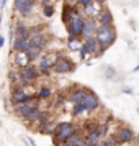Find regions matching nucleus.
<instances>
[{"instance_id":"1","label":"nucleus","mask_w":139,"mask_h":146,"mask_svg":"<svg viewBox=\"0 0 139 146\" xmlns=\"http://www.w3.org/2000/svg\"><path fill=\"white\" fill-rule=\"evenodd\" d=\"M95 38L98 41V51L93 54L95 58H98L105 53L106 48H110L116 40V30L113 25H98L95 31Z\"/></svg>"},{"instance_id":"2","label":"nucleus","mask_w":139,"mask_h":146,"mask_svg":"<svg viewBox=\"0 0 139 146\" xmlns=\"http://www.w3.org/2000/svg\"><path fill=\"white\" fill-rule=\"evenodd\" d=\"M30 89H31L30 86L13 84V87H12V95H10L12 104H13V105H18V104H23V102L36 99V94H34L33 90H30Z\"/></svg>"},{"instance_id":"3","label":"nucleus","mask_w":139,"mask_h":146,"mask_svg":"<svg viewBox=\"0 0 139 146\" xmlns=\"http://www.w3.org/2000/svg\"><path fill=\"white\" fill-rule=\"evenodd\" d=\"M75 133V125L70 121H61L57 125H54V131H53V138L56 146H61L66 141L70 135Z\"/></svg>"},{"instance_id":"4","label":"nucleus","mask_w":139,"mask_h":146,"mask_svg":"<svg viewBox=\"0 0 139 146\" xmlns=\"http://www.w3.org/2000/svg\"><path fill=\"white\" fill-rule=\"evenodd\" d=\"M85 17L82 15V12L75 13L69 20V23L66 25L67 33H69V40H75V38H82V30H84V25H85Z\"/></svg>"},{"instance_id":"5","label":"nucleus","mask_w":139,"mask_h":146,"mask_svg":"<svg viewBox=\"0 0 139 146\" xmlns=\"http://www.w3.org/2000/svg\"><path fill=\"white\" fill-rule=\"evenodd\" d=\"M38 77H40V69L31 64L18 69V84L21 86H31L34 80H38Z\"/></svg>"},{"instance_id":"6","label":"nucleus","mask_w":139,"mask_h":146,"mask_svg":"<svg viewBox=\"0 0 139 146\" xmlns=\"http://www.w3.org/2000/svg\"><path fill=\"white\" fill-rule=\"evenodd\" d=\"M34 5L36 0H13V8L18 15H21L23 18H26L34 12Z\"/></svg>"},{"instance_id":"7","label":"nucleus","mask_w":139,"mask_h":146,"mask_svg":"<svg viewBox=\"0 0 139 146\" xmlns=\"http://www.w3.org/2000/svg\"><path fill=\"white\" fill-rule=\"evenodd\" d=\"M59 56H61V53H54V54H46V56L40 58V62H38L40 74L49 76V72L53 71V67H54V62H56V59H57Z\"/></svg>"},{"instance_id":"8","label":"nucleus","mask_w":139,"mask_h":146,"mask_svg":"<svg viewBox=\"0 0 139 146\" xmlns=\"http://www.w3.org/2000/svg\"><path fill=\"white\" fill-rule=\"evenodd\" d=\"M34 108H40V102L38 99H33V100H28V102H23V104H18V105H13V112L16 117H26L28 113L34 110Z\"/></svg>"},{"instance_id":"9","label":"nucleus","mask_w":139,"mask_h":146,"mask_svg":"<svg viewBox=\"0 0 139 146\" xmlns=\"http://www.w3.org/2000/svg\"><path fill=\"white\" fill-rule=\"evenodd\" d=\"M74 62L69 58H66V56H62L61 54L59 58L56 59V62H54V67H53V71L56 74H67V72H72L74 71Z\"/></svg>"},{"instance_id":"10","label":"nucleus","mask_w":139,"mask_h":146,"mask_svg":"<svg viewBox=\"0 0 139 146\" xmlns=\"http://www.w3.org/2000/svg\"><path fill=\"white\" fill-rule=\"evenodd\" d=\"M101 12H103V3H98L95 0H93L92 3H88L87 7L82 8V15L85 18H93V20H97Z\"/></svg>"},{"instance_id":"11","label":"nucleus","mask_w":139,"mask_h":146,"mask_svg":"<svg viewBox=\"0 0 139 146\" xmlns=\"http://www.w3.org/2000/svg\"><path fill=\"white\" fill-rule=\"evenodd\" d=\"M115 138H116V141H118L119 145H128V143L134 141V131H132L131 128H128V126H121Z\"/></svg>"},{"instance_id":"12","label":"nucleus","mask_w":139,"mask_h":146,"mask_svg":"<svg viewBox=\"0 0 139 146\" xmlns=\"http://www.w3.org/2000/svg\"><path fill=\"white\" fill-rule=\"evenodd\" d=\"M82 105H84V108H85V112H93V110H97V108L100 107V100L92 90H88V94L85 95V99H84V102H82Z\"/></svg>"},{"instance_id":"13","label":"nucleus","mask_w":139,"mask_h":146,"mask_svg":"<svg viewBox=\"0 0 139 146\" xmlns=\"http://www.w3.org/2000/svg\"><path fill=\"white\" fill-rule=\"evenodd\" d=\"M30 62H31V59H30V56H28L26 51H13V64L15 67H26L30 66Z\"/></svg>"},{"instance_id":"14","label":"nucleus","mask_w":139,"mask_h":146,"mask_svg":"<svg viewBox=\"0 0 139 146\" xmlns=\"http://www.w3.org/2000/svg\"><path fill=\"white\" fill-rule=\"evenodd\" d=\"M87 94H88V90H87V89H74L72 92L69 94L67 100H69L72 105H75V104H82Z\"/></svg>"},{"instance_id":"15","label":"nucleus","mask_w":139,"mask_h":146,"mask_svg":"<svg viewBox=\"0 0 139 146\" xmlns=\"http://www.w3.org/2000/svg\"><path fill=\"white\" fill-rule=\"evenodd\" d=\"M61 146H85V136L75 131L74 135H70Z\"/></svg>"},{"instance_id":"16","label":"nucleus","mask_w":139,"mask_h":146,"mask_svg":"<svg viewBox=\"0 0 139 146\" xmlns=\"http://www.w3.org/2000/svg\"><path fill=\"white\" fill-rule=\"evenodd\" d=\"M97 27H98V21L93 20V18H87L85 25H84V30H82V36L87 38V36H93L95 31H97Z\"/></svg>"},{"instance_id":"17","label":"nucleus","mask_w":139,"mask_h":146,"mask_svg":"<svg viewBox=\"0 0 139 146\" xmlns=\"http://www.w3.org/2000/svg\"><path fill=\"white\" fill-rule=\"evenodd\" d=\"M23 120H25V123L30 126H34V123L38 125L41 120V110L40 108H34V110H31V112L28 113L26 117H23Z\"/></svg>"},{"instance_id":"18","label":"nucleus","mask_w":139,"mask_h":146,"mask_svg":"<svg viewBox=\"0 0 139 146\" xmlns=\"http://www.w3.org/2000/svg\"><path fill=\"white\" fill-rule=\"evenodd\" d=\"M98 25H113V13L108 10V8H103V12L100 13V17L97 18Z\"/></svg>"},{"instance_id":"19","label":"nucleus","mask_w":139,"mask_h":146,"mask_svg":"<svg viewBox=\"0 0 139 146\" xmlns=\"http://www.w3.org/2000/svg\"><path fill=\"white\" fill-rule=\"evenodd\" d=\"M84 46L88 49V53H92V54H95L98 51V41L95 38V35L93 36H87L85 41H84Z\"/></svg>"},{"instance_id":"20","label":"nucleus","mask_w":139,"mask_h":146,"mask_svg":"<svg viewBox=\"0 0 139 146\" xmlns=\"http://www.w3.org/2000/svg\"><path fill=\"white\" fill-rule=\"evenodd\" d=\"M26 44H28V38H20V36H15L13 38V51H26Z\"/></svg>"},{"instance_id":"21","label":"nucleus","mask_w":139,"mask_h":146,"mask_svg":"<svg viewBox=\"0 0 139 146\" xmlns=\"http://www.w3.org/2000/svg\"><path fill=\"white\" fill-rule=\"evenodd\" d=\"M38 131L41 135H53L54 126L51 125V121H40L38 123Z\"/></svg>"},{"instance_id":"22","label":"nucleus","mask_w":139,"mask_h":146,"mask_svg":"<svg viewBox=\"0 0 139 146\" xmlns=\"http://www.w3.org/2000/svg\"><path fill=\"white\" fill-rule=\"evenodd\" d=\"M15 36H20V38H28V27L25 23H16L15 25Z\"/></svg>"},{"instance_id":"23","label":"nucleus","mask_w":139,"mask_h":146,"mask_svg":"<svg viewBox=\"0 0 139 146\" xmlns=\"http://www.w3.org/2000/svg\"><path fill=\"white\" fill-rule=\"evenodd\" d=\"M51 94H53V90H51V87L43 86V87H40V90L36 92V99H38V100L49 99V97H51Z\"/></svg>"},{"instance_id":"24","label":"nucleus","mask_w":139,"mask_h":146,"mask_svg":"<svg viewBox=\"0 0 139 146\" xmlns=\"http://www.w3.org/2000/svg\"><path fill=\"white\" fill-rule=\"evenodd\" d=\"M100 139H101V136H100L98 133H97V130H93V131H87V135H85V143L98 145Z\"/></svg>"},{"instance_id":"25","label":"nucleus","mask_w":139,"mask_h":146,"mask_svg":"<svg viewBox=\"0 0 139 146\" xmlns=\"http://www.w3.org/2000/svg\"><path fill=\"white\" fill-rule=\"evenodd\" d=\"M82 46H84V43L80 41V38H75V40H69V43H67V48H69L70 51H79Z\"/></svg>"},{"instance_id":"26","label":"nucleus","mask_w":139,"mask_h":146,"mask_svg":"<svg viewBox=\"0 0 139 146\" xmlns=\"http://www.w3.org/2000/svg\"><path fill=\"white\" fill-rule=\"evenodd\" d=\"M28 56H30V59H31V62L36 59H40L41 54H43V48H33V49H30V51H26Z\"/></svg>"},{"instance_id":"27","label":"nucleus","mask_w":139,"mask_h":146,"mask_svg":"<svg viewBox=\"0 0 139 146\" xmlns=\"http://www.w3.org/2000/svg\"><path fill=\"white\" fill-rule=\"evenodd\" d=\"M43 15L46 17V18H51L54 15V5H43Z\"/></svg>"},{"instance_id":"28","label":"nucleus","mask_w":139,"mask_h":146,"mask_svg":"<svg viewBox=\"0 0 139 146\" xmlns=\"http://www.w3.org/2000/svg\"><path fill=\"white\" fill-rule=\"evenodd\" d=\"M85 112V108H84V105L82 104H75V105H72V115L74 117H79L80 113Z\"/></svg>"},{"instance_id":"29","label":"nucleus","mask_w":139,"mask_h":146,"mask_svg":"<svg viewBox=\"0 0 139 146\" xmlns=\"http://www.w3.org/2000/svg\"><path fill=\"white\" fill-rule=\"evenodd\" d=\"M97 133H98L101 138L106 136V133H108V125H106V123H98V126H97Z\"/></svg>"},{"instance_id":"30","label":"nucleus","mask_w":139,"mask_h":146,"mask_svg":"<svg viewBox=\"0 0 139 146\" xmlns=\"http://www.w3.org/2000/svg\"><path fill=\"white\" fill-rule=\"evenodd\" d=\"M8 80H10L12 84H18V71L12 69V71L8 72Z\"/></svg>"},{"instance_id":"31","label":"nucleus","mask_w":139,"mask_h":146,"mask_svg":"<svg viewBox=\"0 0 139 146\" xmlns=\"http://www.w3.org/2000/svg\"><path fill=\"white\" fill-rule=\"evenodd\" d=\"M101 146H121L118 143V141H116V138H115V136H113V138H106L105 141H103V145Z\"/></svg>"},{"instance_id":"32","label":"nucleus","mask_w":139,"mask_h":146,"mask_svg":"<svg viewBox=\"0 0 139 146\" xmlns=\"http://www.w3.org/2000/svg\"><path fill=\"white\" fill-rule=\"evenodd\" d=\"M115 74H116V71H115L113 67H106V69H105V76H106V79H111V77H115Z\"/></svg>"},{"instance_id":"33","label":"nucleus","mask_w":139,"mask_h":146,"mask_svg":"<svg viewBox=\"0 0 139 146\" xmlns=\"http://www.w3.org/2000/svg\"><path fill=\"white\" fill-rule=\"evenodd\" d=\"M79 54H80V59H85V58H87L90 53H88V49H87L85 46H82V48L79 49Z\"/></svg>"},{"instance_id":"34","label":"nucleus","mask_w":139,"mask_h":146,"mask_svg":"<svg viewBox=\"0 0 139 146\" xmlns=\"http://www.w3.org/2000/svg\"><path fill=\"white\" fill-rule=\"evenodd\" d=\"M93 0H75V5H79V7H87V5H88V3H92Z\"/></svg>"},{"instance_id":"35","label":"nucleus","mask_w":139,"mask_h":146,"mask_svg":"<svg viewBox=\"0 0 139 146\" xmlns=\"http://www.w3.org/2000/svg\"><path fill=\"white\" fill-rule=\"evenodd\" d=\"M40 121H51V115L47 112H41V120Z\"/></svg>"},{"instance_id":"36","label":"nucleus","mask_w":139,"mask_h":146,"mask_svg":"<svg viewBox=\"0 0 139 146\" xmlns=\"http://www.w3.org/2000/svg\"><path fill=\"white\" fill-rule=\"evenodd\" d=\"M62 104H64V97L61 95V97H57V99H56V102H54V105H56V107H59V105H62Z\"/></svg>"},{"instance_id":"37","label":"nucleus","mask_w":139,"mask_h":146,"mask_svg":"<svg viewBox=\"0 0 139 146\" xmlns=\"http://www.w3.org/2000/svg\"><path fill=\"white\" fill-rule=\"evenodd\" d=\"M53 0H41V5H51Z\"/></svg>"},{"instance_id":"38","label":"nucleus","mask_w":139,"mask_h":146,"mask_svg":"<svg viewBox=\"0 0 139 146\" xmlns=\"http://www.w3.org/2000/svg\"><path fill=\"white\" fill-rule=\"evenodd\" d=\"M5 3H7V0H0V10H3V7H5Z\"/></svg>"},{"instance_id":"39","label":"nucleus","mask_w":139,"mask_h":146,"mask_svg":"<svg viewBox=\"0 0 139 146\" xmlns=\"http://www.w3.org/2000/svg\"><path fill=\"white\" fill-rule=\"evenodd\" d=\"M3 44H5V38L0 36V48H3Z\"/></svg>"},{"instance_id":"40","label":"nucleus","mask_w":139,"mask_h":146,"mask_svg":"<svg viewBox=\"0 0 139 146\" xmlns=\"http://www.w3.org/2000/svg\"><path fill=\"white\" fill-rule=\"evenodd\" d=\"M64 3H70V5H75V0H64Z\"/></svg>"},{"instance_id":"41","label":"nucleus","mask_w":139,"mask_h":146,"mask_svg":"<svg viewBox=\"0 0 139 146\" xmlns=\"http://www.w3.org/2000/svg\"><path fill=\"white\" fill-rule=\"evenodd\" d=\"M123 92H126V94H132V90H131V89H123Z\"/></svg>"},{"instance_id":"42","label":"nucleus","mask_w":139,"mask_h":146,"mask_svg":"<svg viewBox=\"0 0 139 146\" xmlns=\"http://www.w3.org/2000/svg\"><path fill=\"white\" fill-rule=\"evenodd\" d=\"M95 2H98V3H103V5L106 3V0H95Z\"/></svg>"},{"instance_id":"43","label":"nucleus","mask_w":139,"mask_h":146,"mask_svg":"<svg viewBox=\"0 0 139 146\" xmlns=\"http://www.w3.org/2000/svg\"><path fill=\"white\" fill-rule=\"evenodd\" d=\"M0 25H2V12H0Z\"/></svg>"}]
</instances>
